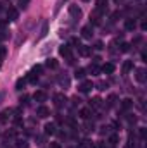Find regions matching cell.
<instances>
[{"mask_svg": "<svg viewBox=\"0 0 147 148\" xmlns=\"http://www.w3.org/2000/svg\"><path fill=\"white\" fill-rule=\"evenodd\" d=\"M42 73V66H35L30 73H28V76H26V81H30V83H37V79H38V74Z\"/></svg>", "mask_w": 147, "mask_h": 148, "instance_id": "6da1fadb", "label": "cell"}, {"mask_svg": "<svg viewBox=\"0 0 147 148\" xmlns=\"http://www.w3.org/2000/svg\"><path fill=\"white\" fill-rule=\"evenodd\" d=\"M66 102H68V100H66V97H64L62 93H55V95H54V103H55V107L61 109V107L66 105Z\"/></svg>", "mask_w": 147, "mask_h": 148, "instance_id": "7a4b0ae2", "label": "cell"}, {"mask_svg": "<svg viewBox=\"0 0 147 148\" xmlns=\"http://www.w3.org/2000/svg\"><path fill=\"white\" fill-rule=\"evenodd\" d=\"M17 16H19V12H17L16 7H9V9H7V19H9V21H16Z\"/></svg>", "mask_w": 147, "mask_h": 148, "instance_id": "3957f363", "label": "cell"}, {"mask_svg": "<svg viewBox=\"0 0 147 148\" xmlns=\"http://www.w3.org/2000/svg\"><path fill=\"white\" fill-rule=\"evenodd\" d=\"M94 88V84H92V81H83L80 86H78V90L81 91V93H88L90 90Z\"/></svg>", "mask_w": 147, "mask_h": 148, "instance_id": "277c9868", "label": "cell"}, {"mask_svg": "<svg viewBox=\"0 0 147 148\" xmlns=\"http://www.w3.org/2000/svg\"><path fill=\"white\" fill-rule=\"evenodd\" d=\"M59 53H61L62 57H66V59L71 57V47H69V45H61V47H59Z\"/></svg>", "mask_w": 147, "mask_h": 148, "instance_id": "5b68a950", "label": "cell"}, {"mask_svg": "<svg viewBox=\"0 0 147 148\" xmlns=\"http://www.w3.org/2000/svg\"><path fill=\"white\" fill-rule=\"evenodd\" d=\"M135 79H137L139 83H144V81H146V69H142V67L135 69Z\"/></svg>", "mask_w": 147, "mask_h": 148, "instance_id": "8992f818", "label": "cell"}, {"mask_svg": "<svg viewBox=\"0 0 147 148\" xmlns=\"http://www.w3.org/2000/svg\"><path fill=\"white\" fill-rule=\"evenodd\" d=\"M69 14L73 16L74 19H80L81 17V9L78 5H69Z\"/></svg>", "mask_w": 147, "mask_h": 148, "instance_id": "52a82bcc", "label": "cell"}, {"mask_svg": "<svg viewBox=\"0 0 147 148\" xmlns=\"http://www.w3.org/2000/svg\"><path fill=\"white\" fill-rule=\"evenodd\" d=\"M37 115L40 117V119H45V117H49V115H50V110H49L47 107H43V105H42V107H38V109H37Z\"/></svg>", "mask_w": 147, "mask_h": 148, "instance_id": "ba28073f", "label": "cell"}, {"mask_svg": "<svg viewBox=\"0 0 147 148\" xmlns=\"http://www.w3.org/2000/svg\"><path fill=\"white\" fill-rule=\"evenodd\" d=\"M78 52H80L81 57H88V55L92 53V48L87 47V45H80V47H78Z\"/></svg>", "mask_w": 147, "mask_h": 148, "instance_id": "9c48e42d", "label": "cell"}, {"mask_svg": "<svg viewBox=\"0 0 147 148\" xmlns=\"http://www.w3.org/2000/svg\"><path fill=\"white\" fill-rule=\"evenodd\" d=\"M33 98H35V102L43 103V102H47V93H45V91H35Z\"/></svg>", "mask_w": 147, "mask_h": 148, "instance_id": "30bf717a", "label": "cell"}, {"mask_svg": "<svg viewBox=\"0 0 147 148\" xmlns=\"http://www.w3.org/2000/svg\"><path fill=\"white\" fill-rule=\"evenodd\" d=\"M43 129H45V134H55V124L54 122H47Z\"/></svg>", "mask_w": 147, "mask_h": 148, "instance_id": "8fae6325", "label": "cell"}, {"mask_svg": "<svg viewBox=\"0 0 147 148\" xmlns=\"http://www.w3.org/2000/svg\"><path fill=\"white\" fill-rule=\"evenodd\" d=\"M132 69H133V62H132V60H125V62H123V69H121L123 74H128Z\"/></svg>", "mask_w": 147, "mask_h": 148, "instance_id": "7c38bea8", "label": "cell"}, {"mask_svg": "<svg viewBox=\"0 0 147 148\" xmlns=\"http://www.w3.org/2000/svg\"><path fill=\"white\" fill-rule=\"evenodd\" d=\"M130 107H133V100H132V98H125V100H121V109H123V110H128Z\"/></svg>", "mask_w": 147, "mask_h": 148, "instance_id": "4fadbf2b", "label": "cell"}, {"mask_svg": "<svg viewBox=\"0 0 147 148\" xmlns=\"http://www.w3.org/2000/svg\"><path fill=\"white\" fill-rule=\"evenodd\" d=\"M135 26H137L135 19H126V21H125V28H126L128 31H133V29H135Z\"/></svg>", "mask_w": 147, "mask_h": 148, "instance_id": "5bb4252c", "label": "cell"}, {"mask_svg": "<svg viewBox=\"0 0 147 148\" xmlns=\"http://www.w3.org/2000/svg\"><path fill=\"white\" fill-rule=\"evenodd\" d=\"M9 117H10V110L0 112V124H5V122L9 121Z\"/></svg>", "mask_w": 147, "mask_h": 148, "instance_id": "9a60e30c", "label": "cell"}, {"mask_svg": "<svg viewBox=\"0 0 147 148\" xmlns=\"http://www.w3.org/2000/svg\"><path fill=\"white\" fill-rule=\"evenodd\" d=\"M102 73H106V74H112V73H114V64H111V62L104 64V66H102Z\"/></svg>", "mask_w": 147, "mask_h": 148, "instance_id": "2e32d148", "label": "cell"}, {"mask_svg": "<svg viewBox=\"0 0 147 148\" xmlns=\"http://www.w3.org/2000/svg\"><path fill=\"white\" fill-rule=\"evenodd\" d=\"M92 26H85L83 29H81V36L83 38H92Z\"/></svg>", "mask_w": 147, "mask_h": 148, "instance_id": "e0dca14e", "label": "cell"}, {"mask_svg": "<svg viewBox=\"0 0 147 148\" xmlns=\"http://www.w3.org/2000/svg\"><path fill=\"white\" fill-rule=\"evenodd\" d=\"M45 66H47L49 69H57V66H59V62H57L55 59H47V62H45Z\"/></svg>", "mask_w": 147, "mask_h": 148, "instance_id": "ac0fdd59", "label": "cell"}, {"mask_svg": "<svg viewBox=\"0 0 147 148\" xmlns=\"http://www.w3.org/2000/svg\"><path fill=\"white\" fill-rule=\"evenodd\" d=\"M90 115H92V110H90V109H81V110H80V117L85 119V121H88Z\"/></svg>", "mask_w": 147, "mask_h": 148, "instance_id": "d6986e66", "label": "cell"}, {"mask_svg": "<svg viewBox=\"0 0 147 148\" xmlns=\"http://www.w3.org/2000/svg\"><path fill=\"white\" fill-rule=\"evenodd\" d=\"M101 102H102V100H101L99 97H95V98H92V100L88 102V103H90V109H97V107H101Z\"/></svg>", "mask_w": 147, "mask_h": 148, "instance_id": "ffe728a7", "label": "cell"}, {"mask_svg": "<svg viewBox=\"0 0 147 148\" xmlns=\"http://www.w3.org/2000/svg\"><path fill=\"white\" fill-rule=\"evenodd\" d=\"M90 19H92V23H94V24H99V23H101V10H95V12L92 14V17H90Z\"/></svg>", "mask_w": 147, "mask_h": 148, "instance_id": "44dd1931", "label": "cell"}, {"mask_svg": "<svg viewBox=\"0 0 147 148\" xmlns=\"http://www.w3.org/2000/svg\"><path fill=\"white\" fill-rule=\"evenodd\" d=\"M107 2L109 0H97V10H106V7H107Z\"/></svg>", "mask_w": 147, "mask_h": 148, "instance_id": "7402d4cb", "label": "cell"}, {"mask_svg": "<svg viewBox=\"0 0 147 148\" xmlns=\"http://www.w3.org/2000/svg\"><path fill=\"white\" fill-rule=\"evenodd\" d=\"M80 148H95V145H94V141H90V140H83V141L80 143Z\"/></svg>", "mask_w": 147, "mask_h": 148, "instance_id": "603a6c76", "label": "cell"}, {"mask_svg": "<svg viewBox=\"0 0 147 148\" xmlns=\"http://www.w3.org/2000/svg\"><path fill=\"white\" fill-rule=\"evenodd\" d=\"M24 84H26V79H23V77L17 79V81H16V90H19V91L24 90Z\"/></svg>", "mask_w": 147, "mask_h": 148, "instance_id": "cb8c5ba5", "label": "cell"}, {"mask_svg": "<svg viewBox=\"0 0 147 148\" xmlns=\"http://www.w3.org/2000/svg\"><path fill=\"white\" fill-rule=\"evenodd\" d=\"M59 83H61V86H69V79H68V76H59Z\"/></svg>", "mask_w": 147, "mask_h": 148, "instance_id": "d4e9b609", "label": "cell"}, {"mask_svg": "<svg viewBox=\"0 0 147 148\" xmlns=\"http://www.w3.org/2000/svg\"><path fill=\"white\" fill-rule=\"evenodd\" d=\"M85 74H87V71H85V69H76L74 77H76V79H83V77H85Z\"/></svg>", "mask_w": 147, "mask_h": 148, "instance_id": "484cf974", "label": "cell"}, {"mask_svg": "<svg viewBox=\"0 0 147 148\" xmlns=\"http://www.w3.org/2000/svg\"><path fill=\"white\" fill-rule=\"evenodd\" d=\"M88 71H90V74H94V76H97V74L101 73V69H99V66H97V64H92Z\"/></svg>", "mask_w": 147, "mask_h": 148, "instance_id": "4316f807", "label": "cell"}, {"mask_svg": "<svg viewBox=\"0 0 147 148\" xmlns=\"http://www.w3.org/2000/svg\"><path fill=\"white\" fill-rule=\"evenodd\" d=\"M17 148H28L30 145H28V141L26 140H17V145H16Z\"/></svg>", "mask_w": 147, "mask_h": 148, "instance_id": "83f0119b", "label": "cell"}, {"mask_svg": "<svg viewBox=\"0 0 147 148\" xmlns=\"http://www.w3.org/2000/svg\"><path fill=\"white\" fill-rule=\"evenodd\" d=\"M118 141H119V136H118V134H112V136L109 138V143L112 145V147H114V145H116Z\"/></svg>", "mask_w": 147, "mask_h": 148, "instance_id": "f1b7e54d", "label": "cell"}, {"mask_svg": "<svg viewBox=\"0 0 147 148\" xmlns=\"http://www.w3.org/2000/svg\"><path fill=\"white\" fill-rule=\"evenodd\" d=\"M119 50H121V52H128V50H130V43H121V45H119Z\"/></svg>", "mask_w": 147, "mask_h": 148, "instance_id": "f546056e", "label": "cell"}, {"mask_svg": "<svg viewBox=\"0 0 147 148\" xmlns=\"http://www.w3.org/2000/svg\"><path fill=\"white\" fill-rule=\"evenodd\" d=\"M5 53H7V48L0 45V60H3V57H5Z\"/></svg>", "mask_w": 147, "mask_h": 148, "instance_id": "4dcf8cb0", "label": "cell"}, {"mask_svg": "<svg viewBox=\"0 0 147 148\" xmlns=\"http://www.w3.org/2000/svg\"><path fill=\"white\" fill-rule=\"evenodd\" d=\"M85 131H87V133L94 131V124H92V122H87V124H85Z\"/></svg>", "mask_w": 147, "mask_h": 148, "instance_id": "1f68e13d", "label": "cell"}, {"mask_svg": "<svg viewBox=\"0 0 147 148\" xmlns=\"http://www.w3.org/2000/svg\"><path fill=\"white\" fill-rule=\"evenodd\" d=\"M47 29H49V23H43V28H42V36L47 35Z\"/></svg>", "mask_w": 147, "mask_h": 148, "instance_id": "d6a6232c", "label": "cell"}, {"mask_svg": "<svg viewBox=\"0 0 147 148\" xmlns=\"http://www.w3.org/2000/svg\"><path fill=\"white\" fill-rule=\"evenodd\" d=\"M71 45H74V47H80L81 43H80V40H78V38H71Z\"/></svg>", "mask_w": 147, "mask_h": 148, "instance_id": "836d02e7", "label": "cell"}, {"mask_svg": "<svg viewBox=\"0 0 147 148\" xmlns=\"http://www.w3.org/2000/svg\"><path fill=\"white\" fill-rule=\"evenodd\" d=\"M19 102H21V105H28V97H26V95H24V97H21V100H19Z\"/></svg>", "mask_w": 147, "mask_h": 148, "instance_id": "e575fe53", "label": "cell"}, {"mask_svg": "<svg viewBox=\"0 0 147 148\" xmlns=\"http://www.w3.org/2000/svg\"><path fill=\"white\" fill-rule=\"evenodd\" d=\"M114 102H116V97H114V95H111V97H109V102H107V105H109V107H111V105H114Z\"/></svg>", "mask_w": 147, "mask_h": 148, "instance_id": "d590c367", "label": "cell"}, {"mask_svg": "<svg viewBox=\"0 0 147 148\" xmlns=\"http://www.w3.org/2000/svg\"><path fill=\"white\" fill-rule=\"evenodd\" d=\"M97 86H99V90H106V88H107V84H106V83H102V81H101Z\"/></svg>", "mask_w": 147, "mask_h": 148, "instance_id": "8d00e7d4", "label": "cell"}, {"mask_svg": "<svg viewBox=\"0 0 147 148\" xmlns=\"http://www.w3.org/2000/svg\"><path fill=\"white\" fill-rule=\"evenodd\" d=\"M21 2V7L24 9V7H28V3H30V0H19Z\"/></svg>", "mask_w": 147, "mask_h": 148, "instance_id": "74e56055", "label": "cell"}, {"mask_svg": "<svg viewBox=\"0 0 147 148\" xmlns=\"http://www.w3.org/2000/svg\"><path fill=\"white\" fill-rule=\"evenodd\" d=\"M146 136H147V133H146V129L142 127V129H140V138H142V140H146Z\"/></svg>", "mask_w": 147, "mask_h": 148, "instance_id": "f35d334b", "label": "cell"}, {"mask_svg": "<svg viewBox=\"0 0 147 148\" xmlns=\"http://www.w3.org/2000/svg\"><path fill=\"white\" fill-rule=\"evenodd\" d=\"M94 48H97V50H101V48H102V43H101V41H97V43H95V47H94Z\"/></svg>", "mask_w": 147, "mask_h": 148, "instance_id": "ab89813d", "label": "cell"}, {"mask_svg": "<svg viewBox=\"0 0 147 148\" xmlns=\"http://www.w3.org/2000/svg\"><path fill=\"white\" fill-rule=\"evenodd\" d=\"M50 148H61L59 143H50Z\"/></svg>", "mask_w": 147, "mask_h": 148, "instance_id": "60d3db41", "label": "cell"}, {"mask_svg": "<svg viewBox=\"0 0 147 148\" xmlns=\"http://www.w3.org/2000/svg\"><path fill=\"white\" fill-rule=\"evenodd\" d=\"M2 10H3V7H2V3H0V12H2Z\"/></svg>", "mask_w": 147, "mask_h": 148, "instance_id": "b9f144b4", "label": "cell"}, {"mask_svg": "<svg viewBox=\"0 0 147 148\" xmlns=\"http://www.w3.org/2000/svg\"><path fill=\"white\" fill-rule=\"evenodd\" d=\"M2 97H3V93H0V100H2Z\"/></svg>", "mask_w": 147, "mask_h": 148, "instance_id": "7bdbcfd3", "label": "cell"}, {"mask_svg": "<svg viewBox=\"0 0 147 148\" xmlns=\"http://www.w3.org/2000/svg\"><path fill=\"white\" fill-rule=\"evenodd\" d=\"M116 2H118V3H119V2H121V0H116Z\"/></svg>", "mask_w": 147, "mask_h": 148, "instance_id": "ee69618b", "label": "cell"}, {"mask_svg": "<svg viewBox=\"0 0 147 148\" xmlns=\"http://www.w3.org/2000/svg\"><path fill=\"white\" fill-rule=\"evenodd\" d=\"M83 2H88V0H83Z\"/></svg>", "mask_w": 147, "mask_h": 148, "instance_id": "f6af8a7d", "label": "cell"}, {"mask_svg": "<svg viewBox=\"0 0 147 148\" xmlns=\"http://www.w3.org/2000/svg\"><path fill=\"white\" fill-rule=\"evenodd\" d=\"M111 148H112V147H111Z\"/></svg>", "mask_w": 147, "mask_h": 148, "instance_id": "bcb514c9", "label": "cell"}]
</instances>
